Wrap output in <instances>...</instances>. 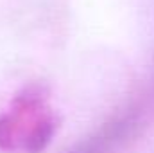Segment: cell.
<instances>
[{"label":"cell","mask_w":154,"mask_h":153,"mask_svg":"<svg viewBox=\"0 0 154 153\" xmlns=\"http://www.w3.org/2000/svg\"><path fill=\"white\" fill-rule=\"evenodd\" d=\"M59 130L47 86H23L0 112V153H41Z\"/></svg>","instance_id":"1"},{"label":"cell","mask_w":154,"mask_h":153,"mask_svg":"<svg viewBox=\"0 0 154 153\" xmlns=\"http://www.w3.org/2000/svg\"><path fill=\"white\" fill-rule=\"evenodd\" d=\"M140 126V110L129 106L127 110L104 121L97 130L77 141L63 153H115Z\"/></svg>","instance_id":"2"}]
</instances>
